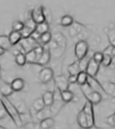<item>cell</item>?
I'll use <instances>...</instances> for the list:
<instances>
[{
  "label": "cell",
  "instance_id": "1",
  "mask_svg": "<svg viewBox=\"0 0 115 129\" xmlns=\"http://www.w3.org/2000/svg\"><path fill=\"white\" fill-rule=\"evenodd\" d=\"M93 104L87 100L76 116L77 124L81 128H92L95 125Z\"/></svg>",
  "mask_w": 115,
  "mask_h": 129
},
{
  "label": "cell",
  "instance_id": "2",
  "mask_svg": "<svg viewBox=\"0 0 115 129\" xmlns=\"http://www.w3.org/2000/svg\"><path fill=\"white\" fill-rule=\"evenodd\" d=\"M0 101L6 109L8 115L11 117V118L15 122V124L18 126H22L20 113L17 111L15 106L13 105V104L8 100L7 97H5V96H2V98L0 99Z\"/></svg>",
  "mask_w": 115,
  "mask_h": 129
},
{
  "label": "cell",
  "instance_id": "3",
  "mask_svg": "<svg viewBox=\"0 0 115 129\" xmlns=\"http://www.w3.org/2000/svg\"><path fill=\"white\" fill-rule=\"evenodd\" d=\"M81 90L86 100L89 101L93 105L99 104L102 100L101 93L93 89L88 83L81 86Z\"/></svg>",
  "mask_w": 115,
  "mask_h": 129
},
{
  "label": "cell",
  "instance_id": "4",
  "mask_svg": "<svg viewBox=\"0 0 115 129\" xmlns=\"http://www.w3.org/2000/svg\"><path fill=\"white\" fill-rule=\"evenodd\" d=\"M44 48L42 45H38L36 47L33 48L32 49L28 51L25 54L26 55V63H34L37 64V61L42 57V54L44 51Z\"/></svg>",
  "mask_w": 115,
  "mask_h": 129
},
{
  "label": "cell",
  "instance_id": "5",
  "mask_svg": "<svg viewBox=\"0 0 115 129\" xmlns=\"http://www.w3.org/2000/svg\"><path fill=\"white\" fill-rule=\"evenodd\" d=\"M89 50V45L86 41L80 40L74 46V55L77 60H83L86 57Z\"/></svg>",
  "mask_w": 115,
  "mask_h": 129
},
{
  "label": "cell",
  "instance_id": "6",
  "mask_svg": "<svg viewBox=\"0 0 115 129\" xmlns=\"http://www.w3.org/2000/svg\"><path fill=\"white\" fill-rule=\"evenodd\" d=\"M31 19L36 24H40L46 21V15L43 6L41 5L37 6L32 10L31 13Z\"/></svg>",
  "mask_w": 115,
  "mask_h": 129
},
{
  "label": "cell",
  "instance_id": "7",
  "mask_svg": "<svg viewBox=\"0 0 115 129\" xmlns=\"http://www.w3.org/2000/svg\"><path fill=\"white\" fill-rule=\"evenodd\" d=\"M100 65L101 64L97 63V61L93 59V57H92L88 61L86 67V69H85V71L86 72L87 74L90 77H95L97 75V74L99 73Z\"/></svg>",
  "mask_w": 115,
  "mask_h": 129
},
{
  "label": "cell",
  "instance_id": "8",
  "mask_svg": "<svg viewBox=\"0 0 115 129\" xmlns=\"http://www.w3.org/2000/svg\"><path fill=\"white\" fill-rule=\"evenodd\" d=\"M39 81L42 84H46L47 83L51 82L54 79V71L51 68L45 67L41 70L39 74Z\"/></svg>",
  "mask_w": 115,
  "mask_h": 129
},
{
  "label": "cell",
  "instance_id": "9",
  "mask_svg": "<svg viewBox=\"0 0 115 129\" xmlns=\"http://www.w3.org/2000/svg\"><path fill=\"white\" fill-rule=\"evenodd\" d=\"M35 26H36V24L32 19H30L25 25L24 28L20 31L23 39H26L31 37L32 35L34 33Z\"/></svg>",
  "mask_w": 115,
  "mask_h": 129
},
{
  "label": "cell",
  "instance_id": "10",
  "mask_svg": "<svg viewBox=\"0 0 115 129\" xmlns=\"http://www.w3.org/2000/svg\"><path fill=\"white\" fill-rule=\"evenodd\" d=\"M55 85L57 88L59 90L69 89L70 83L68 82V78H66L63 75H59L55 77Z\"/></svg>",
  "mask_w": 115,
  "mask_h": 129
},
{
  "label": "cell",
  "instance_id": "11",
  "mask_svg": "<svg viewBox=\"0 0 115 129\" xmlns=\"http://www.w3.org/2000/svg\"><path fill=\"white\" fill-rule=\"evenodd\" d=\"M105 33L107 35L110 45L115 46V24L110 23L109 26L105 28Z\"/></svg>",
  "mask_w": 115,
  "mask_h": 129
},
{
  "label": "cell",
  "instance_id": "12",
  "mask_svg": "<svg viewBox=\"0 0 115 129\" xmlns=\"http://www.w3.org/2000/svg\"><path fill=\"white\" fill-rule=\"evenodd\" d=\"M105 94L115 98V83L112 82H104L101 83Z\"/></svg>",
  "mask_w": 115,
  "mask_h": 129
},
{
  "label": "cell",
  "instance_id": "13",
  "mask_svg": "<svg viewBox=\"0 0 115 129\" xmlns=\"http://www.w3.org/2000/svg\"><path fill=\"white\" fill-rule=\"evenodd\" d=\"M8 38H9L10 42H11L12 46H15V45L17 44L23 39L21 32L15 31V30H12L11 32V33L8 35Z\"/></svg>",
  "mask_w": 115,
  "mask_h": 129
},
{
  "label": "cell",
  "instance_id": "14",
  "mask_svg": "<svg viewBox=\"0 0 115 129\" xmlns=\"http://www.w3.org/2000/svg\"><path fill=\"white\" fill-rule=\"evenodd\" d=\"M55 121L54 119L50 117H48L46 118L42 119V120L39 124L40 128L42 129H50L55 126Z\"/></svg>",
  "mask_w": 115,
  "mask_h": 129
},
{
  "label": "cell",
  "instance_id": "15",
  "mask_svg": "<svg viewBox=\"0 0 115 129\" xmlns=\"http://www.w3.org/2000/svg\"><path fill=\"white\" fill-rule=\"evenodd\" d=\"M42 99L44 102L45 105L46 107H50L54 102V92L50 91V90H47L42 95Z\"/></svg>",
  "mask_w": 115,
  "mask_h": 129
},
{
  "label": "cell",
  "instance_id": "16",
  "mask_svg": "<svg viewBox=\"0 0 115 129\" xmlns=\"http://www.w3.org/2000/svg\"><path fill=\"white\" fill-rule=\"evenodd\" d=\"M48 31H49V25L48 24L47 21H46L44 22L40 23V24H36L34 34L37 35L38 37H39V35H41L43 33Z\"/></svg>",
  "mask_w": 115,
  "mask_h": 129
},
{
  "label": "cell",
  "instance_id": "17",
  "mask_svg": "<svg viewBox=\"0 0 115 129\" xmlns=\"http://www.w3.org/2000/svg\"><path fill=\"white\" fill-rule=\"evenodd\" d=\"M11 86L14 92H19L23 90L25 86L24 79L21 78H16L11 82Z\"/></svg>",
  "mask_w": 115,
  "mask_h": 129
},
{
  "label": "cell",
  "instance_id": "18",
  "mask_svg": "<svg viewBox=\"0 0 115 129\" xmlns=\"http://www.w3.org/2000/svg\"><path fill=\"white\" fill-rule=\"evenodd\" d=\"M50 52L49 49H44V51L42 54V57L39 59V60L37 61V64L40 66H46L48 63L50 62Z\"/></svg>",
  "mask_w": 115,
  "mask_h": 129
},
{
  "label": "cell",
  "instance_id": "19",
  "mask_svg": "<svg viewBox=\"0 0 115 129\" xmlns=\"http://www.w3.org/2000/svg\"><path fill=\"white\" fill-rule=\"evenodd\" d=\"M45 107H46V106L45 105L42 98H37L35 100L33 101V102L32 104V108L37 113L39 112H41L43 110H44Z\"/></svg>",
  "mask_w": 115,
  "mask_h": 129
},
{
  "label": "cell",
  "instance_id": "20",
  "mask_svg": "<svg viewBox=\"0 0 115 129\" xmlns=\"http://www.w3.org/2000/svg\"><path fill=\"white\" fill-rule=\"evenodd\" d=\"M89 78V75L87 74V73L85 71H81L77 74L76 76V84L79 85L80 86L86 84L88 83Z\"/></svg>",
  "mask_w": 115,
  "mask_h": 129
},
{
  "label": "cell",
  "instance_id": "21",
  "mask_svg": "<svg viewBox=\"0 0 115 129\" xmlns=\"http://www.w3.org/2000/svg\"><path fill=\"white\" fill-rule=\"evenodd\" d=\"M61 97L64 103H69L73 100L74 98V95L71 90L69 89L60 90Z\"/></svg>",
  "mask_w": 115,
  "mask_h": 129
},
{
  "label": "cell",
  "instance_id": "22",
  "mask_svg": "<svg viewBox=\"0 0 115 129\" xmlns=\"http://www.w3.org/2000/svg\"><path fill=\"white\" fill-rule=\"evenodd\" d=\"M13 90L12 88L11 84H8V83H4L1 85L0 86V93L2 94V96L5 97H9L13 93Z\"/></svg>",
  "mask_w": 115,
  "mask_h": 129
},
{
  "label": "cell",
  "instance_id": "23",
  "mask_svg": "<svg viewBox=\"0 0 115 129\" xmlns=\"http://www.w3.org/2000/svg\"><path fill=\"white\" fill-rule=\"evenodd\" d=\"M51 40H52V34L50 31H48L39 35L37 39V41L42 46H45V45L49 44Z\"/></svg>",
  "mask_w": 115,
  "mask_h": 129
},
{
  "label": "cell",
  "instance_id": "24",
  "mask_svg": "<svg viewBox=\"0 0 115 129\" xmlns=\"http://www.w3.org/2000/svg\"><path fill=\"white\" fill-rule=\"evenodd\" d=\"M68 71L69 75H77L79 72L81 71L79 60L76 61L73 63L69 65L68 67Z\"/></svg>",
  "mask_w": 115,
  "mask_h": 129
},
{
  "label": "cell",
  "instance_id": "25",
  "mask_svg": "<svg viewBox=\"0 0 115 129\" xmlns=\"http://www.w3.org/2000/svg\"><path fill=\"white\" fill-rule=\"evenodd\" d=\"M74 23V19L72 16L69 15H65L63 16L60 20L61 26L63 27H69L72 26Z\"/></svg>",
  "mask_w": 115,
  "mask_h": 129
},
{
  "label": "cell",
  "instance_id": "26",
  "mask_svg": "<svg viewBox=\"0 0 115 129\" xmlns=\"http://www.w3.org/2000/svg\"><path fill=\"white\" fill-rule=\"evenodd\" d=\"M0 46L3 47L6 50H9L12 46L8 36L6 35H1L0 36Z\"/></svg>",
  "mask_w": 115,
  "mask_h": 129
},
{
  "label": "cell",
  "instance_id": "27",
  "mask_svg": "<svg viewBox=\"0 0 115 129\" xmlns=\"http://www.w3.org/2000/svg\"><path fill=\"white\" fill-rule=\"evenodd\" d=\"M15 62L19 66H24L26 63V55L21 52H19L15 55Z\"/></svg>",
  "mask_w": 115,
  "mask_h": 129
},
{
  "label": "cell",
  "instance_id": "28",
  "mask_svg": "<svg viewBox=\"0 0 115 129\" xmlns=\"http://www.w3.org/2000/svg\"><path fill=\"white\" fill-rule=\"evenodd\" d=\"M112 56H111L109 54L103 53V58L102 62L101 63V65H102L103 67H108L112 63Z\"/></svg>",
  "mask_w": 115,
  "mask_h": 129
},
{
  "label": "cell",
  "instance_id": "29",
  "mask_svg": "<svg viewBox=\"0 0 115 129\" xmlns=\"http://www.w3.org/2000/svg\"><path fill=\"white\" fill-rule=\"evenodd\" d=\"M25 26V24L21 22V21L16 20L13 21L12 24V30H15V31H21L22 29Z\"/></svg>",
  "mask_w": 115,
  "mask_h": 129
},
{
  "label": "cell",
  "instance_id": "30",
  "mask_svg": "<svg viewBox=\"0 0 115 129\" xmlns=\"http://www.w3.org/2000/svg\"><path fill=\"white\" fill-rule=\"evenodd\" d=\"M92 57H93L94 60L97 61V63L101 64V62H102L103 58V53H101V52H96L92 55Z\"/></svg>",
  "mask_w": 115,
  "mask_h": 129
},
{
  "label": "cell",
  "instance_id": "31",
  "mask_svg": "<svg viewBox=\"0 0 115 129\" xmlns=\"http://www.w3.org/2000/svg\"><path fill=\"white\" fill-rule=\"evenodd\" d=\"M103 53H106V54H109L112 57H114L115 56V46H108L104 50Z\"/></svg>",
  "mask_w": 115,
  "mask_h": 129
},
{
  "label": "cell",
  "instance_id": "32",
  "mask_svg": "<svg viewBox=\"0 0 115 129\" xmlns=\"http://www.w3.org/2000/svg\"><path fill=\"white\" fill-rule=\"evenodd\" d=\"M106 122L110 126L115 127V112L112 115H110V117L106 118Z\"/></svg>",
  "mask_w": 115,
  "mask_h": 129
},
{
  "label": "cell",
  "instance_id": "33",
  "mask_svg": "<svg viewBox=\"0 0 115 129\" xmlns=\"http://www.w3.org/2000/svg\"><path fill=\"white\" fill-rule=\"evenodd\" d=\"M7 115H8V113H7L6 109L4 107V106L2 105V104L1 103V106H0V119H4Z\"/></svg>",
  "mask_w": 115,
  "mask_h": 129
},
{
  "label": "cell",
  "instance_id": "34",
  "mask_svg": "<svg viewBox=\"0 0 115 129\" xmlns=\"http://www.w3.org/2000/svg\"><path fill=\"white\" fill-rule=\"evenodd\" d=\"M76 76L77 75H70V76L68 78V82L70 83V84L76 83Z\"/></svg>",
  "mask_w": 115,
  "mask_h": 129
},
{
  "label": "cell",
  "instance_id": "35",
  "mask_svg": "<svg viewBox=\"0 0 115 129\" xmlns=\"http://www.w3.org/2000/svg\"><path fill=\"white\" fill-rule=\"evenodd\" d=\"M21 128H34V124L32 122H28L21 126Z\"/></svg>",
  "mask_w": 115,
  "mask_h": 129
},
{
  "label": "cell",
  "instance_id": "36",
  "mask_svg": "<svg viewBox=\"0 0 115 129\" xmlns=\"http://www.w3.org/2000/svg\"><path fill=\"white\" fill-rule=\"evenodd\" d=\"M6 49H4V48L2 47V46H0V56L3 55H4V53H6Z\"/></svg>",
  "mask_w": 115,
  "mask_h": 129
},
{
  "label": "cell",
  "instance_id": "37",
  "mask_svg": "<svg viewBox=\"0 0 115 129\" xmlns=\"http://www.w3.org/2000/svg\"><path fill=\"white\" fill-rule=\"evenodd\" d=\"M112 64H114L115 65V56L113 57V59H112Z\"/></svg>",
  "mask_w": 115,
  "mask_h": 129
},
{
  "label": "cell",
  "instance_id": "38",
  "mask_svg": "<svg viewBox=\"0 0 115 129\" xmlns=\"http://www.w3.org/2000/svg\"><path fill=\"white\" fill-rule=\"evenodd\" d=\"M4 128H4V127L2 126H1V125H0V129H4Z\"/></svg>",
  "mask_w": 115,
  "mask_h": 129
},
{
  "label": "cell",
  "instance_id": "39",
  "mask_svg": "<svg viewBox=\"0 0 115 129\" xmlns=\"http://www.w3.org/2000/svg\"><path fill=\"white\" fill-rule=\"evenodd\" d=\"M0 71H1V66H0Z\"/></svg>",
  "mask_w": 115,
  "mask_h": 129
}]
</instances>
